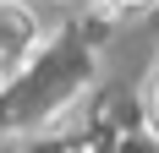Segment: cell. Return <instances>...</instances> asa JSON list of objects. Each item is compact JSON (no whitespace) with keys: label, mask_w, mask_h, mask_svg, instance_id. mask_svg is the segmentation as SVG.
<instances>
[{"label":"cell","mask_w":159,"mask_h":153,"mask_svg":"<svg viewBox=\"0 0 159 153\" xmlns=\"http://www.w3.org/2000/svg\"><path fill=\"white\" fill-rule=\"evenodd\" d=\"M121 6H148V0H121Z\"/></svg>","instance_id":"1"}]
</instances>
